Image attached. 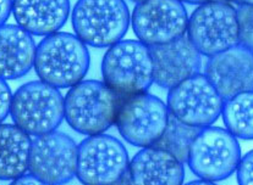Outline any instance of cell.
<instances>
[{
	"instance_id": "obj_18",
	"label": "cell",
	"mask_w": 253,
	"mask_h": 185,
	"mask_svg": "<svg viewBox=\"0 0 253 185\" xmlns=\"http://www.w3.org/2000/svg\"><path fill=\"white\" fill-rule=\"evenodd\" d=\"M31 145V135L19 127L0 124V181H14L26 174Z\"/></svg>"
},
{
	"instance_id": "obj_13",
	"label": "cell",
	"mask_w": 253,
	"mask_h": 185,
	"mask_svg": "<svg viewBox=\"0 0 253 185\" xmlns=\"http://www.w3.org/2000/svg\"><path fill=\"white\" fill-rule=\"evenodd\" d=\"M205 76L224 100L253 91V51L237 44L211 56Z\"/></svg>"
},
{
	"instance_id": "obj_28",
	"label": "cell",
	"mask_w": 253,
	"mask_h": 185,
	"mask_svg": "<svg viewBox=\"0 0 253 185\" xmlns=\"http://www.w3.org/2000/svg\"><path fill=\"white\" fill-rule=\"evenodd\" d=\"M186 185H216V184L213 183V182H208V181H203V179H200V181H193Z\"/></svg>"
},
{
	"instance_id": "obj_16",
	"label": "cell",
	"mask_w": 253,
	"mask_h": 185,
	"mask_svg": "<svg viewBox=\"0 0 253 185\" xmlns=\"http://www.w3.org/2000/svg\"><path fill=\"white\" fill-rule=\"evenodd\" d=\"M17 26L32 35L59 32L70 15V0H12Z\"/></svg>"
},
{
	"instance_id": "obj_15",
	"label": "cell",
	"mask_w": 253,
	"mask_h": 185,
	"mask_svg": "<svg viewBox=\"0 0 253 185\" xmlns=\"http://www.w3.org/2000/svg\"><path fill=\"white\" fill-rule=\"evenodd\" d=\"M127 172L132 185H184V163L156 146L139 150Z\"/></svg>"
},
{
	"instance_id": "obj_29",
	"label": "cell",
	"mask_w": 253,
	"mask_h": 185,
	"mask_svg": "<svg viewBox=\"0 0 253 185\" xmlns=\"http://www.w3.org/2000/svg\"><path fill=\"white\" fill-rule=\"evenodd\" d=\"M181 2H188V4H196V5H201L205 4V2L211 1V0H180Z\"/></svg>"
},
{
	"instance_id": "obj_3",
	"label": "cell",
	"mask_w": 253,
	"mask_h": 185,
	"mask_svg": "<svg viewBox=\"0 0 253 185\" xmlns=\"http://www.w3.org/2000/svg\"><path fill=\"white\" fill-rule=\"evenodd\" d=\"M102 77L103 83L121 97L147 92L153 84L149 46L135 39L109 46L102 61Z\"/></svg>"
},
{
	"instance_id": "obj_14",
	"label": "cell",
	"mask_w": 253,
	"mask_h": 185,
	"mask_svg": "<svg viewBox=\"0 0 253 185\" xmlns=\"http://www.w3.org/2000/svg\"><path fill=\"white\" fill-rule=\"evenodd\" d=\"M153 83L171 89L200 73L201 54L186 35L162 45L149 46Z\"/></svg>"
},
{
	"instance_id": "obj_20",
	"label": "cell",
	"mask_w": 253,
	"mask_h": 185,
	"mask_svg": "<svg viewBox=\"0 0 253 185\" xmlns=\"http://www.w3.org/2000/svg\"><path fill=\"white\" fill-rule=\"evenodd\" d=\"M200 128L185 124L170 115L164 133L153 146L168 151L184 163L187 162L190 148Z\"/></svg>"
},
{
	"instance_id": "obj_8",
	"label": "cell",
	"mask_w": 253,
	"mask_h": 185,
	"mask_svg": "<svg viewBox=\"0 0 253 185\" xmlns=\"http://www.w3.org/2000/svg\"><path fill=\"white\" fill-rule=\"evenodd\" d=\"M167 105L149 92L123 97L115 125L120 135L137 148L153 146L167 128L169 121Z\"/></svg>"
},
{
	"instance_id": "obj_2",
	"label": "cell",
	"mask_w": 253,
	"mask_h": 185,
	"mask_svg": "<svg viewBox=\"0 0 253 185\" xmlns=\"http://www.w3.org/2000/svg\"><path fill=\"white\" fill-rule=\"evenodd\" d=\"M121 101L123 97L103 82L81 81L64 97V118L80 134H103L115 124Z\"/></svg>"
},
{
	"instance_id": "obj_4",
	"label": "cell",
	"mask_w": 253,
	"mask_h": 185,
	"mask_svg": "<svg viewBox=\"0 0 253 185\" xmlns=\"http://www.w3.org/2000/svg\"><path fill=\"white\" fill-rule=\"evenodd\" d=\"M75 35L93 48H109L123 40L131 22L125 0H79L71 14Z\"/></svg>"
},
{
	"instance_id": "obj_10",
	"label": "cell",
	"mask_w": 253,
	"mask_h": 185,
	"mask_svg": "<svg viewBox=\"0 0 253 185\" xmlns=\"http://www.w3.org/2000/svg\"><path fill=\"white\" fill-rule=\"evenodd\" d=\"M224 99L207 77L198 73L169 89L168 110L174 118L195 128L213 124L221 116Z\"/></svg>"
},
{
	"instance_id": "obj_1",
	"label": "cell",
	"mask_w": 253,
	"mask_h": 185,
	"mask_svg": "<svg viewBox=\"0 0 253 185\" xmlns=\"http://www.w3.org/2000/svg\"><path fill=\"white\" fill-rule=\"evenodd\" d=\"M89 63V51L84 43L71 33L56 32L37 45L33 67L40 81L64 89L84 81Z\"/></svg>"
},
{
	"instance_id": "obj_11",
	"label": "cell",
	"mask_w": 253,
	"mask_h": 185,
	"mask_svg": "<svg viewBox=\"0 0 253 185\" xmlns=\"http://www.w3.org/2000/svg\"><path fill=\"white\" fill-rule=\"evenodd\" d=\"M188 15L180 0H144L131 15V25L139 42L162 45L184 37Z\"/></svg>"
},
{
	"instance_id": "obj_27",
	"label": "cell",
	"mask_w": 253,
	"mask_h": 185,
	"mask_svg": "<svg viewBox=\"0 0 253 185\" xmlns=\"http://www.w3.org/2000/svg\"><path fill=\"white\" fill-rule=\"evenodd\" d=\"M229 4H235L237 6H250L253 5V0H225Z\"/></svg>"
},
{
	"instance_id": "obj_30",
	"label": "cell",
	"mask_w": 253,
	"mask_h": 185,
	"mask_svg": "<svg viewBox=\"0 0 253 185\" xmlns=\"http://www.w3.org/2000/svg\"><path fill=\"white\" fill-rule=\"evenodd\" d=\"M131 1H133V2H136V4H138V2L144 1V0H131Z\"/></svg>"
},
{
	"instance_id": "obj_9",
	"label": "cell",
	"mask_w": 253,
	"mask_h": 185,
	"mask_svg": "<svg viewBox=\"0 0 253 185\" xmlns=\"http://www.w3.org/2000/svg\"><path fill=\"white\" fill-rule=\"evenodd\" d=\"M128 163L120 140L104 133L91 135L79 145L76 177L84 185H110L127 172Z\"/></svg>"
},
{
	"instance_id": "obj_26",
	"label": "cell",
	"mask_w": 253,
	"mask_h": 185,
	"mask_svg": "<svg viewBox=\"0 0 253 185\" xmlns=\"http://www.w3.org/2000/svg\"><path fill=\"white\" fill-rule=\"evenodd\" d=\"M110 185H132V183H131L130 176H128V172H126V173L124 174V176L121 177L119 181H116L115 183H113Z\"/></svg>"
},
{
	"instance_id": "obj_24",
	"label": "cell",
	"mask_w": 253,
	"mask_h": 185,
	"mask_svg": "<svg viewBox=\"0 0 253 185\" xmlns=\"http://www.w3.org/2000/svg\"><path fill=\"white\" fill-rule=\"evenodd\" d=\"M10 185H51L45 182L41 181V179L36 178L32 174H23V176L19 177V178L11 181Z\"/></svg>"
},
{
	"instance_id": "obj_22",
	"label": "cell",
	"mask_w": 253,
	"mask_h": 185,
	"mask_svg": "<svg viewBox=\"0 0 253 185\" xmlns=\"http://www.w3.org/2000/svg\"><path fill=\"white\" fill-rule=\"evenodd\" d=\"M236 178L239 185H253V150L240 160L236 168Z\"/></svg>"
},
{
	"instance_id": "obj_12",
	"label": "cell",
	"mask_w": 253,
	"mask_h": 185,
	"mask_svg": "<svg viewBox=\"0 0 253 185\" xmlns=\"http://www.w3.org/2000/svg\"><path fill=\"white\" fill-rule=\"evenodd\" d=\"M79 146L63 132L48 133L32 140L28 171L51 185L68 184L76 177Z\"/></svg>"
},
{
	"instance_id": "obj_23",
	"label": "cell",
	"mask_w": 253,
	"mask_h": 185,
	"mask_svg": "<svg viewBox=\"0 0 253 185\" xmlns=\"http://www.w3.org/2000/svg\"><path fill=\"white\" fill-rule=\"evenodd\" d=\"M12 92L10 89L6 81L0 78V124L6 120L10 114V106H11Z\"/></svg>"
},
{
	"instance_id": "obj_25",
	"label": "cell",
	"mask_w": 253,
	"mask_h": 185,
	"mask_svg": "<svg viewBox=\"0 0 253 185\" xmlns=\"http://www.w3.org/2000/svg\"><path fill=\"white\" fill-rule=\"evenodd\" d=\"M12 11V0H0V26L5 25Z\"/></svg>"
},
{
	"instance_id": "obj_6",
	"label": "cell",
	"mask_w": 253,
	"mask_h": 185,
	"mask_svg": "<svg viewBox=\"0 0 253 185\" xmlns=\"http://www.w3.org/2000/svg\"><path fill=\"white\" fill-rule=\"evenodd\" d=\"M241 148L230 132L220 127L201 128L196 135L187 163L193 174L208 182H220L236 172Z\"/></svg>"
},
{
	"instance_id": "obj_17",
	"label": "cell",
	"mask_w": 253,
	"mask_h": 185,
	"mask_svg": "<svg viewBox=\"0 0 253 185\" xmlns=\"http://www.w3.org/2000/svg\"><path fill=\"white\" fill-rule=\"evenodd\" d=\"M36 45L32 34L17 25L0 26V78L17 79L35 65Z\"/></svg>"
},
{
	"instance_id": "obj_19",
	"label": "cell",
	"mask_w": 253,
	"mask_h": 185,
	"mask_svg": "<svg viewBox=\"0 0 253 185\" xmlns=\"http://www.w3.org/2000/svg\"><path fill=\"white\" fill-rule=\"evenodd\" d=\"M221 117L225 129L235 138L253 140V91L224 100Z\"/></svg>"
},
{
	"instance_id": "obj_7",
	"label": "cell",
	"mask_w": 253,
	"mask_h": 185,
	"mask_svg": "<svg viewBox=\"0 0 253 185\" xmlns=\"http://www.w3.org/2000/svg\"><path fill=\"white\" fill-rule=\"evenodd\" d=\"M187 35L201 55L211 56L239 44L236 9L223 0L198 5L188 17Z\"/></svg>"
},
{
	"instance_id": "obj_5",
	"label": "cell",
	"mask_w": 253,
	"mask_h": 185,
	"mask_svg": "<svg viewBox=\"0 0 253 185\" xmlns=\"http://www.w3.org/2000/svg\"><path fill=\"white\" fill-rule=\"evenodd\" d=\"M10 116L14 124L28 135L48 134L63 122L64 96L44 82H28L12 94Z\"/></svg>"
},
{
	"instance_id": "obj_21",
	"label": "cell",
	"mask_w": 253,
	"mask_h": 185,
	"mask_svg": "<svg viewBox=\"0 0 253 185\" xmlns=\"http://www.w3.org/2000/svg\"><path fill=\"white\" fill-rule=\"evenodd\" d=\"M239 22V44L253 51V5L236 9Z\"/></svg>"
}]
</instances>
